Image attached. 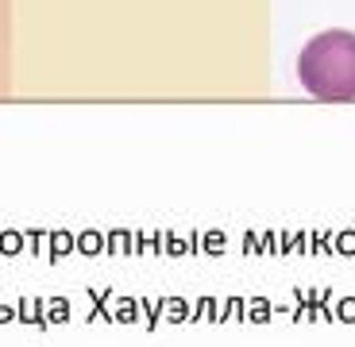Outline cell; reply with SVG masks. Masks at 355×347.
<instances>
[{"mask_svg": "<svg viewBox=\"0 0 355 347\" xmlns=\"http://www.w3.org/2000/svg\"><path fill=\"white\" fill-rule=\"evenodd\" d=\"M297 78L317 100H355V31H320L297 54Z\"/></svg>", "mask_w": 355, "mask_h": 347, "instance_id": "6da1fadb", "label": "cell"}]
</instances>
